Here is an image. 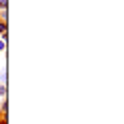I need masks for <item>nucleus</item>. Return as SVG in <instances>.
<instances>
[{"label":"nucleus","mask_w":124,"mask_h":124,"mask_svg":"<svg viewBox=\"0 0 124 124\" xmlns=\"http://www.w3.org/2000/svg\"><path fill=\"white\" fill-rule=\"evenodd\" d=\"M7 34V22H0V37Z\"/></svg>","instance_id":"nucleus-1"},{"label":"nucleus","mask_w":124,"mask_h":124,"mask_svg":"<svg viewBox=\"0 0 124 124\" xmlns=\"http://www.w3.org/2000/svg\"><path fill=\"white\" fill-rule=\"evenodd\" d=\"M7 81V73H4V69H0V84H4Z\"/></svg>","instance_id":"nucleus-2"},{"label":"nucleus","mask_w":124,"mask_h":124,"mask_svg":"<svg viewBox=\"0 0 124 124\" xmlns=\"http://www.w3.org/2000/svg\"><path fill=\"white\" fill-rule=\"evenodd\" d=\"M4 43H7V34H2V37H0V51L4 49Z\"/></svg>","instance_id":"nucleus-3"},{"label":"nucleus","mask_w":124,"mask_h":124,"mask_svg":"<svg viewBox=\"0 0 124 124\" xmlns=\"http://www.w3.org/2000/svg\"><path fill=\"white\" fill-rule=\"evenodd\" d=\"M0 96H7V86L4 84H0Z\"/></svg>","instance_id":"nucleus-4"}]
</instances>
